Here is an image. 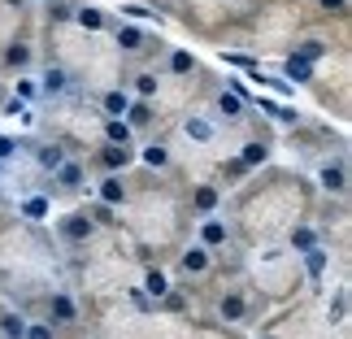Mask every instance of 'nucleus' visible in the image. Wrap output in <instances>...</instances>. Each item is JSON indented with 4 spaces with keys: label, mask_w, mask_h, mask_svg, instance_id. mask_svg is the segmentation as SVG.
<instances>
[{
    "label": "nucleus",
    "mask_w": 352,
    "mask_h": 339,
    "mask_svg": "<svg viewBox=\"0 0 352 339\" xmlns=\"http://www.w3.org/2000/svg\"><path fill=\"white\" fill-rule=\"evenodd\" d=\"M314 239H318V235H314V230H309V226H296V230H292V248H300V252H309V248H318Z\"/></svg>",
    "instance_id": "obj_30"
},
{
    "label": "nucleus",
    "mask_w": 352,
    "mask_h": 339,
    "mask_svg": "<svg viewBox=\"0 0 352 339\" xmlns=\"http://www.w3.org/2000/svg\"><path fill=\"white\" fill-rule=\"evenodd\" d=\"M122 13H131V18H153V13H148L144 5H126V9H122Z\"/></svg>",
    "instance_id": "obj_38"
},
{
    "label": "nucleus",
    "mask_w": 352,
    "mask_h": 339,
    "mask_svg": "<svg viewBox=\"0 0 352 339\" xmlns=\"http://www.w3.org/2000/svg\"><path fill=\"white\" fill-rule=\"evenodd\" d=\"M131 161H135L131 148H118V144H104V148H100V166H104V170H126Z\"/></svg>",
    "instance_id": "obj_2"
},
{
    "label": "nucleus",
    "mask_w": 352,
    "mask_h": 339,
    "mask_svg": "<svg viewBox=\"0 0 352 339\" xmlns=\"http://www.w3.org/2000/svg\"><path fill=\"white\" fill-rule=\"evenodd\" d=\"M13 153H18V140H9V135H0V161H9Z\"/></svg>",
    "instance_id": "obj_35"
},
{
    "label": "nucleus",
    "mask_w": 352,
    "mask_h": 339,
    "mask_svg": "<svg viewBox=\"0 0 352 339\" xmlns=\"http://www.w3.org/2000/svg\"><path fill=\"white\" fill-rule=\"evenodd\" d=\"M218 187H196V196H192V209L196 213H213V209H218Z\"/></svg>",
    "instance_id": "obj_13"
},
{
    "label": "nucleus",
    "mask_w": 352,
    "mask_h": 339,
    "mask_svg": "<svg viewBox=\"0 0 352 339\" xmlns=\"http://www.w3.org/2000/svg\"><path fill=\"white\" fill-rule=\"evenodd\" d=\"M26 339H52L48 322H26Z\"/></svg>",
    "instance_id": "obj_32"
},
{
    "label": "nucleus",
    "mask_w": 352,
    "mask_h": 339,
    "mask_svg": "<svg viewBox=\"0 0 352 339\" xmlns=\"http://www.w3.org/2000/svg\"><path fill=\"white\" fill-rule=\"evenodd\" d=\"M283 74H287L292 83H309V78H314V65H305V61L287 57V61H283Z\"/></svg>",
    "instance_id": "obj_17"
},
{
    "label": "nucleus",
    "mask_w": 352,
    "mask_h": 339,
    "mask_svg": "<svg viewBox=\"0 0 352 339\" xmlns=\"http://www.w3.org/2000/svg\"><path fill=\"white\" fill-rule=\"evenodd\" d=\"M39 83H44V91H48V96H61V91L70 87V74H65L61 65H48V70H44V78H39Z\"/></svg>",
    "instance_id": "obj_3"
},
{
    "label": "nucleus",
    "mask_w": 352,
    "mask_h": 339,
    "mask_svg": "<svg viewBox=\"0 0 352 339\" xmlns=\"http://www.w3.org/2000/svg\"><path fill=\"white\" fill-rule=\"evenodd\" d=\"M144 166H153V170H161V166H170V153L161 144H148L144 148Z\"/></svg>",
    "instance_id": "obj_28"
},
{
    "label": "nucleus",
    "mask_w": 352,
    "mask_h": 339,
    "mask_svg": "<svg viewBox=\"0 0 352 339\" xmlns=\"http://www.w3.org/2000/svg\"><path fill=\"white\" fill-rule=\"evenodd\" d=\"M243 309H248V305H243V296H239V292H226L222 300H218V314H222L226 322H239V318H243Z\"/></svg>",
    "instance_id": "obj_7"
},
{
    "label": "nucleus",
    "mask_w": 352,
    "mask_h": 339,
    "mask_svg": "<svg viewBox=\"0 0 352 339\" xmlns=\"http://www.w3.org/2000/svg\"><path fill=\"white\" fill-rule=\"evenodd\" d=\"M126 113H131V122H126V127H144V122H148V105L140 100V105H131Z\"/></svg>",
    "instance_id": "obj_34"
},
{
    "label": "nucleus",
    "mask_w": 352,
    "mask_h": 339,
    "mask_svg": "<svg viewBox=\"0 0 352 339\" xmlns=\"http://www.w3.org/2000/svg\"><path fill=\"white\" fill-rule=\"evenodd\" d=\"M318 5H322V9H331V13H340V9L348 5V0H318Z\"/></svg>",
    "instance_id": "obj_39"
},
{
    "label": "nucleus",
    "mask_w": 352,
    "mask_h": 339,
    "mask_svg": "<svg viewBox=\"0 0 352 339\" xmlns=\"http://www.w3.org/2000/svg\"><path fill=\"white\" fill-rule=\"evenodd\" d=\"M31 96H35V83H31V78H18V100L26 105Z\"/></svg>",
    "instance_id": "obj_36"
},
{
    "label": "nucleus",
    "mask_w": 352,
    "mask_h": 339,
    "mask_svg": "<svg viewBox=\"0 0 352 339\" xmlns=\"http://www.w3.org/2000/svg\"><path fill=\"white\" fill-rule=\"evenodd\" d=\"M48 209H52V205H48L44 196H26V200H22V213H26L31 222H44V218H48Z\"/></svg>",
    "instance_id": "obj_18"
},
{
    "label": "nucleus",
    "mask_w": 352,
    "mask_h": 339,
    "mask_svg": "<svg viewBox=\"0 0 352 339\" xmlns=\"http://www.w3.org/2000/svg\"><path fill=\"white\" fill-rule=\"evenodd\" d=\"M5 65H13V70H26V65H31V48H26V44H9V48H5Z\"/></svg>",
    "instance_id": "obj_21"
},
{
    "label": "nucleus",
    "mask_w": 352,
    "mask_h": 339,
    "mask_svg": "<svg viewBox=\"0 0 352 339\" xmlns=\"http://www.w3.org/2000/svg\"><path fill=\"white\" fill-rule=\"evenodd\" d=\"M122 200H126V187H122V179H118V174H109V179H104L100 183V205H122Z\"/></svg>",
    "instance_id": "obj_5"
},
{
    "label": "nucleus",
    "mask_w": 352,
    "mask_h": 339,
    "mask_svg": "<svg viewBox=\"0 0 352 339\" xmlns=\"http://www.w3.org/2000/svg\"><path fill=\"white\" fill-rule=\"evenodd\" d=\"M118 48L122 52H140L144 48V31L140 26H118Z\"/></svg>",
    "instance_id": "obj_10"
},
{
    "label": "nucleus",
    "mask_w": 352,
    "mask_h": 339,
    "mask_svg": "<svg viewBox=\"0 0 352 339\" xmlns=\"http://www.w3.org/2000/svg\"><path fill=\"white\" fill-rule=\"evenodd\" d=\"M157 87H161V83H157V74H140V78H135V91H140L144 100H148V96H157Z\"/></svg>",
    "instance_id": "obj_31"
},
{
    "label": "nucleus",
    "mask_w": 352,
    "mask_h": 339,
    "mask_svg": "<svg viewBox=\"0 0 352 339\" xmlns=\"http://www.w3.org/2000/svg\"><path fill=\"white\" fill-rule=\"evenodd\" d=\"M183 135H187V140H196V144H209L213 140V127H209L205 118H187L183 122Z\"/></svg>",
    "instance_id": "obj_11"
},
{
    "label": "nucleus",
    "mask_w": 352,
    "mask_h": 339,
    "mask_svg": "<svg viewBox=\"0 0 352 339\" xmlns=\"http://www.w3.org/2000/svg\"><path fill=\"white\" fill-rule=\"evenodd\" d=\"M35 161H39V170H52V174H57V166L65 161V153H61L57 144H44V148L35 153Z\"/></svg>",
    "instance_id": "obj_15"
},
{
    "label": "nucleus",
    "mask_w": 352,
    "mask_h": 339,
    "mask_svg": "<svg viewBox=\"0 0 352 339\" xmlns=\"http://www.w3.org/2000/svg\"><path fill=\"white\" fill-rule=\"evenodd\" d=\"M74 18H78V26H87V31H100V26H104L100 9H74Z\"/></svg>",
    "instance_id": "obj_29"
},
{
    "label": "nucleus",
    "mask_w": 352,
    "mask_h": 339,
    "mask_svg": "<svg viewBox=\"0 0 352 339\" xmlns=\"http://www.w3.org/2000/svg\"><path fill=\"white\" fill-rule=\"evenodd\" d=\"M322 187H327V192H344V187H348L344 170L340 166H322Z\"/></svg>",
    "instance_id": "obj_24"
},
{
    "label": "nucleus",
    "mask_w": 352,
    "mask_h": 339,
    "mask_svg": "<svg viewBox=\"0 0 352 339\" xmlns=\"http://www.w3.org/2000/svg\"><path fill=\"white\" fill-rule=\"evenodd\" d=\"M327 261H331V256L322 252V248H309V252H305V270H309L314 278H322V274H327Z\"/></svg>",
    "instance_id": "obj_22"
},
{
    "label": "nucleus",
    "mask_w": 352,
    "mask_h": 339,
    "mask_svg": "<svg viewBox=\"0 0 352 339\" xmlns=\"http://www.w3.org/2000/svg\"><path fill=\"white\" fill-rule=\"evenodd\" d=\"M131 105H135V100L126 96V91H104V113H109V118H122Z\"/></svg>",
    "instance_id": "obj_16"
},
{
    "label": "nucleus",
    "mask_w": 352,
    "mask_h": 339,
    "mask_svg": "<svg viewBox=\"0 0 352 339\" xmlns=\"http://www.w3.org/2000/svg\"><path fill=\"white\" fill-rule=\"evenodd\" d=\"M183 270H187V274H205V270H209V248H200V243L187 248L183 252Z\"/></svg>",
    "instance_id": "obj_9"
},
{
    "label": "nucleus",
    "mask_w": 352,
    "mask_h": 339,
    "mask_svg": "<svg viewBox=\"0 0 352 339\" xmlns=\"http://www.w3.org/2000/svg\"><path fill=\"white\" fill-rule=\"evenodd\" d=\"M91 218H96V222H113V209L109 205H96V209H91Z\"/></svg>",
    "instance_id": "obj_37"
},
{
    "label": "nucleus",
    "mask_w": 352,
    "mask_h": 339,
    "mask_svg": "<svg viewBox=\"0 0 352 339\" xmlns=\"http://www.w3.org/2000/svg\"><path fill=\"white\" fill-rule=\"evenodd\" d=\"M218 113H222V118H231V122H235V118L243 113V100L235 96V91H222V96H218Z\"/></svg>",
    "instance_id": "obj_23"
},
{
    "label": "nucleus",
    "mask_w": 352,
    "mask_h": 339,
    "mask_svg": "<svg viewBox=\"0 0 352 339\" xmlns=\"http://www.w3.org/2000/svg\"><path fill=\"white\" fill-rule=\"evenodd\" d=\"M270 157V148L261 140H252V144H243V153H239V166L243 170H252V166H261V161Z\"/></svg>",
    "instance_id": "obj_12"
},
{
    "label": "nucleus",
    "mask_w": 352,
    "mask_h": 339,
    "mask_svg": "<svg viewBox=\"0 0 352 339\" xmlns=\"http://www.w3.org/2000/svg\"><path fill=\"white\" fill-rule=\"evenodd\" d=\"M226 243V226L222 222H200V248H218Z\"/></svg>",
    "instance_id": "obj_14"
},
{
    "label": "nucleus",
    "mask_w": 352,
    "mask_h": 339,
    "mask_svg": "<svg viewBox=\"0 0 352 339\" xmlns=\"http://www.w3.org/2000/svg\"><path fill=\"white\" fill-rule=\"evenodd\" d=\"M256 105H261L265 113H274L278 122H296V118H300L296 109H287V105H278V100H265V96H256Z\"/></svg>",
    "instance_id": "obj_25"
},
{
    "label": "nucleus",
    "mask_w": 352,
    "mask_h": 339,
    "mask_svg": "<svg viewBox=\"0 0 352 339\" xmlns=\"http://www.w3.org/2000/svg\"><path fill=\"white\" fill-rule=\"evenodd\" d=\"M104 140L118 144V148H131V127L122 118H104Z\"/></svg>",
    "instance_id": "obj_4"
},
{
    "label": "nucleus",
    "mask_w": 352,
    "mask_h": 339,
    "mask_svg": "<svg viewBox=\"0 0 352 339\" xmlns=\"http://www.w3.org/2000/svg\"><path fill=\"white\" fill-rule=\"evenodd\" d=\"M52 179H57L61 187H83V166H78V161H61Z\"/></svg>",
    "instance_id": "obj_8"
},
{
    "label": "nucleus",
    "mask_w": 352,
    "mask_h": 339,
    "mask_svg": "<svg viewBox=\"0 0 352 339\" xmlns=\"http://www.w3.org/2000/svg\"><path fill=\"white\" fill-rule=\"evenodd\" d=\"M0 335H5V339H26V318L5 314V318H0Z\"/></svg>",
    "instance_id": "obj_20"
},
{
    "label": "nucleus",
    "mask_w": 352,
    "mask_h": 339,
    "mask_svg": "<svg viewBox=\"0 0 352 339\" xmlns=\"http://www.w3.org/2000/svg\"><path fill=\"white\" fill-rule=\"evenodd\" d=\"M5 113H9V118H18V122H35V118H31V109H26L22 100H9V105H5Z\"/></svg>",
    "instance_id": "obj_33"
},
{
    "label": "nucleus",
    "mask_w": 352,
    "mask_h": 339,
    "mask_svg": "<svg viewBox=\"0 0 352 339\" xmlns=\"http://www.w3.org/2000/svg\"><path fill=\"white\" fill-rule=\"evenodd\" d=\"M9 5H18V9H22V5H26V0H9Z\"/></svg>",
    "instance_id": "obj_40"
},
{
    "label": "nucleus",
    "mask_w": 352,
    "mask_h": 339,
    "mask_svg": "<svg viewBox=\"0 0 352 339\" xmlns=\"http://www.w3.org/2000/svg\"><path fill=\"white\" fill-rule=\"evenodd\" d=\"M52 318H57V322H74V300H70V296H52Z\"/></svg>",
    "instance_id": "obj_27"
},
{
    "label": "nucleus",
    "mask_w": 352,
    "mask_h": 339,
    "mask_svg": "<svg viewBox=\"0 0 352 339\" xmlns=\"http://www.w3.org/2000/svg\"><path fill=\"white\" fill-rule=\"evenodd\" d=\"M292 57H296V61H305V65H314V61L327 57V44H322V39H305V44H296Z\"/></svg>",
    "instance_id": "obj_6"
},
{
    "label": "nucleus",
    "mask_w": 352,
    "mask_h": 339,
    "mask_svg": "<svg viewBox=\"0 0 352 339\" xmlns=\"http://www.w3.org/2000/svg\"><path fill=\"white\" fill-rule=\"evenodd\" d=\"M91 226H96V222H91L87 213H70V218L61 222V235L70 243H83V239H91Z\"/></svg>",
    "instance_id": "obj_1"
},
{
    "label": "nucleus",
    "mask_w": 352,
    "mask_h": 339,
    "mask_svg": "<svg viewBox=\"0 0 352 339\" xmlns=\"http://www.w3.org/2000/svg\"><path fill=\"white\" fill-rule=\"evenodd\" d=\"M166 292H170L166 274H161V270H148V278H144V296H153V300H161Z\"/></svg>",
    "instance_id": "obj_19"
},
{
    "label": "nucleus",
    "mask_w": 352,
    "mask_h": 339,
    "mask_svg": "<svg viewBox=\"0 0 352 339\" xmlns=\"http://www.w3.org/2000/svg\"><path fill=\"white\" fill-rule=\"evenodd\" d=\"M192 65H196V57H192L187 48H174V52H170V74H187Z\"/></svg>",
    "instance_id": "obj_26"
}]
</instances>
